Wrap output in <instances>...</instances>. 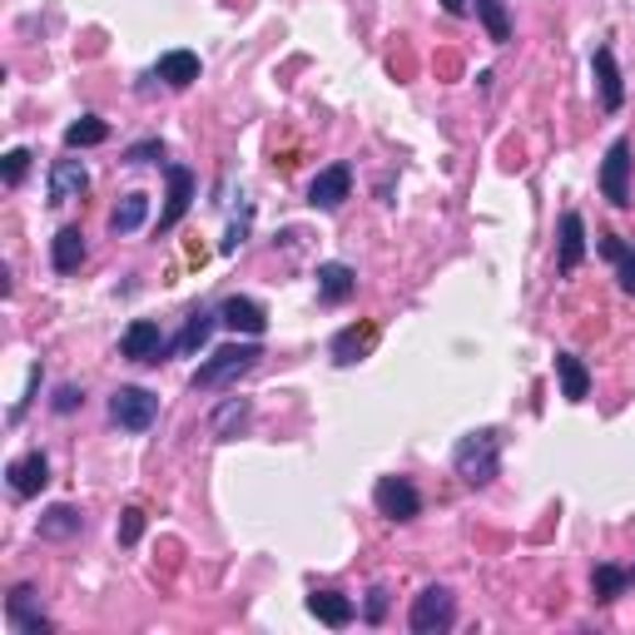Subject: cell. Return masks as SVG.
Here are the masks:
<instances>
[{
    "label": "cell",
    "instance_id": "6da1fadb",
    "mask_svg": "<svg viewBox=\"0 0 635 635\" xmlns=\"http://www.w3.org/2000/svg\"><path fill=\"white\" fill-rule=\"evenodd\" d=\"M452 472H457L467 487H491L501 472V432L477 428V432H467V438H457V447H452Z\"/></svg>",
    "mask_w": 635,
    "mask_h": 635
},
{
    "label": "cell",
    "instance_id": "7a4b0ae2",
    "mask_svg": "<svg viewBox=\"0 0 635 635\" xmlns=\"http://www.w3.org/2000/svg\"><path fill=\"white\" fill-rule=\"evenodd\" d=\"M259 358H263V348H259V343H229V348H219V353H208L204 363L194 367V377H189V387H194V393H214V387H234L243 373H253V367H259Z\"/></svg>",
    "mask_w": 635,
    "mask_h": 635
},
{
    "label": "cell",
    "instance_id": "3957f363",
    "mask_svg": "<svg viewBox=\"0 0 635 635\" xmlns=\"http://www.w3.org/2000/svg\"><path fill=\"white\" fill-rule=\"evenodd\" d=\"M407 625H412V635H442V631H452V625H457V596H452L447 586H422V591L412 596Z\"/></svg>",
    "mask_w": 635,
    "mask_h": 635
},
{
    "label": "cell",
    "instance_id": "277c9868",
    "mask_svg": "<svg viewBox=\"0 0 635 635\" xmlns=\"http://www.w3.org/2000/svg\"><path fill=\"white\" fill-rule=\"evenodd\" d=\"M169 353H174V338H165V328H159L155 318H135V324L125 328V338H120V358H125V363L159 367V363H169Z\"/></svg>",
    "mask_w": 635,
    "mask_h": 635
},
{
    "label": "cell",
    "instance_id": "5b68a950",
    "mask_svg": "<svg viewBox=\"0 0 635 635\" xmlns=\"http://www.w3.org/2000/svg\"><path fill=\"white\" fill-rule=\"evenodd\" d=\"M110 422L125 432H149L159 422V397L135 383L115 387V393H110Z\"/></svg>",
    "mask_w": 635,
    "mask_h": 635
},
{
    "label": "cell",
    "instance_id": "8992f818",
    "mask_svg": "<svg viewBox=\"0 0 635 635\" xmlns=\"http://www.w3.org/2000/svg\"><path fill=\"white\" fill-rule=\"evenodd\" d=\"M165 184H169V194H165V214H159V224H155L159 239H165V234H174L179 224H184L189 204H194V194H199V174H194L189 165H165Z\"/></svg>",
    "mask_w": 635,
    "mask_h": 635
},
{
    "label": "cell",
    "instance_id": "52a82bcc",
    "mask_svg": "<svg viewBox=\"0 0 635 635\" xmlns=\"http://www.w3.org/2000/svg\"><path fill=\"white\" fill-rule=\"evenodd\" d=\"M635 145L631 139H611V149H605L601 159V194L611 199L615 208H631V169H635Z\"/></svg>",
    "mask_w": 635,
    "mask_h": 635
},
{
    "label": "cell",
    "instance_id": "ba28073f",
    "mask_svg": "<svg viewBox=\"0 0 635 635\" xmlns=\"http://www.w3.org/2000/svg\"><path fill=\"white\" fill-rule=\"evenodd\" d=\"M5 625H11L15 635H50L55 621L41 611V591H35L31 581L11 586V596H5Z\"/></svg>",
    "mask_w": 635,
    "mask_h": 635
},
{
    "label": "cell",
    "instance_id": "9c48e42d",
    "mask_svg": "<svg viewBox=\"0 0 635 635\" xmlns=\"http://www.w3.org/2000/svg\"><path fill=\"white\" fill-rule=\"evenodd\" d=\"M373 507H377V517L397 521V526H407V521L422 517V497H417V487L407 477H377Z\"/></svg>",
    "mask_w": 635,
    "mask_h": 635
},
{
    "label": "cell",
    "instance_id": "30bf717a",
    "mask_svg": "<svg viewBox=\"0 0 635 635\" xmlns=\"http://www.w3.org/2000/svg\"><path fill=\"white\" fill-rule=\"evenodd\" d=\"M84 189H90V169L75 159V149L65 159H55L50 165V179H45V204L50 208H65L75 204V199H84Z\"/></svg>",
    "mask_w": 635,
    "mask_h": 635
},
{
    "label": "cell",
    "instance_id": "8fae6325",
    "mask_svg": "<svg viewBox=\"0 0 635 635\" xmlns=\"http://www.w3.org/2000/svg\"><path fill=\"white\" fill-rule=\"evenodd\" d=\"M353 194V165H328V169H318L313 174V184H308V204L313 208H324V214H333V208H343V199Z\"/></svg>",
    "mask_w": 635,
    "mask_h": 635
},
{
    "label": "cell",
    "instance_id": "7c38bea8",
    "mask_svg": "<svg viewBox=\"0 0 635 635\" xmlns=\"http://www.w3.org/2000/svg\"><path fill=\"white\" fill-rule=\"evenodd\" d=\"M591 75H596V90H601V110H605V115H621V104H625V80H621V65H615V50H611V45H596Z\"/></svg>",
    "mask_w": 635,
    "mask_h": 635
},
{
    "label": "cell",
    "instance_id": "4fadbf2b",
    "mask_svg": "<svg viewBox=\"0 0 635 635\" xmlns=\"http://www.w3.org/2000/svg\"><path fill=\"white\" fill-rule=\"evenodd\" d=\"M219 324L234 328V333H243V338H263V333H269V313H263L259 298H243V293H234V298L219 303Z\"/></svg>",
    "mask_w": 635,
    "mask_h": 635
},
{
    "label": "cell",
    "instance_id": "5bb4252c",
    "mask_svg": "<svg viewBox=\"0 0 635 635\" xmlns=\"http://www.w3.org/2000/svg\"><path fill=\"white\" fill-rule=\"evenodd\" d=\"M556 234H562V239H556V273L566 279V273H576L581 259H586V219L576 214V208H566L562 224H556Z\"/></svg>",
    "mask_w": 635,
    "mask_h": 635
},
{
    "label": "cell",
    "instance_id": "9a60e30c",
    "mask_svg": "<svg viewBox=\"0 0 635 635\" xmlns=\"http://www.w3.org/2000/svg\"><path fill=\"white\" fill-rule=\"evenodd\" d=\"M5 477H11L15 497L31 501V497H41L45 481H50V457H45V452H25V457H15L11 467H5Z\"/></svg>",
    "mask_w": 635,
    "mask_h": 635
},
{
    "label": "cell",
    "instance_id": "2e32d148",
    "mask_svg": "<svg viewBox=\"0 0 635 635\" xmlns=\"http://www.w3.org/2000/svg\"><path fill=\"white\" fill-rule=\"evenodd\" d=\"M84 253H90V243H84V229H80V224H65V229L50 239V269H55V273H80Z\"/></svg>",
    "mask_w": 635,
    "mask_h": 635
},
{
    "label": "cell",
    "instance_id": "e0dca14e",
    "mask_svg": "<svg viewBox=\"0 0 635 635\" xmlns=\"http://www.w3.org/2000/svg\"><path fill=\"white\" fill-rule=\"evenodd\" d=\"M249 417H253L249 397H224V402L214 407V417H208V432H214L219 442H234L243 428H249Z\"/></svg>",
    "mask_w": 635,
    "mask_h": 635
},
{
    "label": "cell",
    "instance_id": "ac0fdd59",
    "mask_svg": "<svg viewBox=\"0 0 635 635\" xmlns=\"http://www.w3.org/2000/svg\"><path fill=\"white\" fill-rule=\"evenodd\" d=\"M318 298L324 303H348L358 293V269H348V263H318Z\"/></svg>",
    "mask_w": 635,
    "mask_h": 635
},
{
    "label": "cell",
    "instance_id": "d6986e66",
    "mask_svg": "<svg viewBox=\"0 0 635 635\" xmlns=\"http://www.w3.org/2000/svg\"><path fill=\"white\" fill-rule=\"evenodd\" d=\"M308 615H318L324 625L343 631V625H353L358 605H353V596H343V591H313L308 596Z\"/></svg>",
    "mask_w": 635,
    "mask_h": 635
},
{
    "label": "cell",
    "instance_id": "ffe728a7",
    "mask_svg": "<svg viewBox=\"0 0 635 635\" xmlns=\"http://www.w3.org/2000/svg\"><path fill=\"white\" fill-rule=\"evenodd\" d=\"M214 328H219V313L194 308V313L184 318V328H179V338H174V353H179V358H194L199 348L214 338Z\"/></svg>",
    "mask_w": 635,
    "mask_h": 635
},
{
    "label": "cell",
    "instance_id": "44dd1931",
    "mask_svg": "<svg viewBox=\"0 0 635 635\" xmlns=\"http://www.w3.org/2000/svg\"><path fill=\"white\" fill-rule=\"evenodd\" d=\"M199 70H204V65H199L194 50H165L155 65V75L169 84V90H189V84L199 80Z\"/></svg>",
    "mask_w": 635,
    "mask_h": 635
},
{
    "label": "cell",
    "instance_id": "7402d4cb",
    "mask_svg": "<svg viewBox=\"0 0 635 635\" xmlns=\"http://www.w3.org/2000/svg\"><path fill=\"white\" fill-rule=\"evenodd\" d=\"M35 532H41V542H70V536L84 532V517L75 507H45Z\"/></svg>",
    "mask_w": 635,
    "mask_h": 635
},
{
    "label": "cell",
    "instance_id": "603a6c76",
    "mask_svg": "<svg viewBox=\"0 0 635 635\" xmlns=\"http://www.w3.org/2000/svg\"><path fill=\"white\" fill-rule=\"evenodd\" d=\"M149 219V194H125L115 208H110V234L115 239H129V234H139Z\"/></svg>",
    "mask_w": 635,
    "mask_h": 635
},
{
    "label": "cell",
    "instance_id": "cb8c5ba5",
    "mask_svg": "<svg viewBox=\"0 0 635 635\" xmlns=\"http://www.w3.org/2000/svg\"><path fill=\"white\" fill-rule=\"evenodd\" d=\"M556 377H562L566 402H586V397H591V367H586L576 353H556Z\"/></svg>",
    "mask_w": 635,
    "mask_h": 635
},
{
    "label": "cell",
    "instance_id": "d4e9b609",
    "mask_svg": "<svg viewBox=\"0 0 635 635\" xmlns=\"http://www.w3.org/2000/svg\"><path fill=\"white\" fill-rule=\"evenodd\" d=\"M373 338H377V328H367V324H363V328H358V324L343 328V333L333 338V363H338V367H353L358 358L373 348Z\"/></svg>",
    "mask_w": 635,
    "mask_h": 635
},
{
    "label": "cell",
    "instance_id": "484cf974",
    "mask_svg": "<svg viewBox=\"0 0 635 635\" xmlns=\"http://www.w3.org/2000/svg\"><path fill=\"white\" fill-rule=\"evenodd\" d=\"M110 139V125L100 115H80L70 129H65V149H94Z\"/></svg>",
    "mask_w": 635,
    "mask_h": 635
},
{
    "label": "cell",
    "instance_id": "4316f807",
    "mask_svg": "<svg viewBox=\"0 0 635 635\" xmlns=\"http://www.w3.org/2000/svg\"><path fill=\"white\" fill-rule=\"evenodd\" d=\"M477 21L487 25V41H491V45H507V41H511L507 0H477Z\"/></svg>",
    "mask_w": 635,
    "mask_h": 635
},
{
    "label": "cell",
    "instance_id": "83f0119b",
    "mask_svg": "<svg viewBox=\"0 0 635 635\" xmlns=\"http://www.w3.org/2000/svg\"><path fill=\"white\" fill-rule=\"evenodd\" d=\"M625 586H631V571H621V566H596L591 571V596L601 605H611L615 596H625Z\"/></svg>",
    "mask_w": 635,
    "mask_h": 635
},
{
    "label": "cell",
    "instance_id": "f1b7e54d",
    "mask_svg": "<svg viewBox=\"0 0 635 635\" xmlns=\"http://www.w3.org/2000/svg\"><path fill=\"white\" fill-rule=\"evenodd\" d=\"M249 229H253V204L243 199V204H239V219H234L229 234H224V253H239L243 239H249Z\"/></svg>",
    "mask_w": 635,
    "mask_h": 635
},
{
    "label": "cell",
    "instance_id": "f546056e",
    "mask_svg": "<svg viewBox=\"0 0 635 635\" xmlns=\"http://www.w3.org/2000/svg\"><path fill=\"white\" fill-rule=\"evenodd\" d=\"M120 546H139V536H145V511L139 507H125L120 511Z\"/></svg>",
    "mask_w": 635,
    "mask_h": 635
},
{
    "label": "cell",
    "instance_id": "4dcf8cb0",
    "mask_svg": "<svg viewBox=\"0 0 635 635\" xmlns=\"http://www.w3.org/2000/svg\"><path fill=\"white\" fill-rule=\"evenodd\" d=\"M165 159V139H139L125 149V165H159Z\"/></svg>",
    "mask_w": 635,
    "mask_h": 635
},
{
    "label": "cell",
    "instance_id": "1f68e13d",
    "mask_svg": "<svg viewBox=\"0 0 635 635\" xmlns=\"http://www.w3.org/2000/svg\"><path fill=\"white\" fill-rule=\"evenodd\" d=\"M25 169H31V149H11V155H5V165H0V174H5V184H21L25 179Z\"/></svg>",
    "mask_w": 635,
    "mask_h": 635
},
{
    "label": "cell",
    "instance_id": "d6a6232c",
    "mask_svg": "<svg viewBox=\"0 0 635 635\" xmlns=\"http://www.w3.org/2000/svg\"><path fill=\"white\" fill-rule=\"evenodd\" d=\"M35 393H41V363H31V377H25V397L11 407V412H5V422H11V428L25 417V407H31V397H35Z\"/></svg>",
    "mask_w": 635,
    "mask_h": 635
},
{
    "label": "cell",
    "instance_id": "836d02e7",
    "mask_svg": "<svg viewBox=\"0 0 635 635\" xmlns=\"http://www.w3.org/2000/svg\"><path fill=\"white\" fill-rule=\"evenodd\" d=\"M80 402H84V393H80V387H75V383H65L60 393H55V402H50V407H55V412H60V417H70Z\"/></svg>",
    "mask_w": 635,
    "mask_h": 635
},
{
    "label": "cell",
    "instance_id": "e575fe53",
    "mask_svg": "<svg viewBox=\"0 0 635 635\" xmlns=\"http://www.w3.org/2000/svg\"><path fill=\"white\" fill-rule=\"evenodd\" d=\"M363 615H367V621H383V615H387V591H383V586H373V591H367V605H363Z\"/></svg>",
    "mask_w": 635,
    "mask_h": 635
},
{
    "label": "cell",
    "instance_id": "d590c367",
    "mask_svg": "<svg viewBox=\"0 0 635 635\" xmlns=\"http://www.w3.org/2000/svg\"><path fill=\"white\" fill-rule=\"evenodd\" d=\"M601 253H605V259H611V263H621L625 253H631V243H625L621 234H601Z\"/></svg>",
    "mask_w": 635,
    "mask_h": 635
},
{
    "label": "cell",
    "instance_id": "8d00e7d4",
    "mask_svg": "<svg viewBox=\"0 0 635 635\" xmlns=\"http://www.w3.org/2000/svg\"><path fill=\"white\" fill-rule=\"evenodd\" d=\"M615 279H621V288H625V293H635V249L625 253L621 263H615Z\"/></svg>",
    "mask_w": 635,
    "mask_h": 635
},
{
    "label": "cell",
    "instance_id": "74e56055",
    "mask_svg": "<svg viewBox=\"0 0 635 635\" xmlns=\"http://www.w3.org/2000/svg\"><path fill=\"white\" fill-rule=\"evenodd\" d=\"M467 5H472V0H442V11H447V15H467Z\"/></svg>",
    "mask_w": 635,
    "mask_h": 635
},
{
    "label": "cell",
    "instance_id": "f35d334b",
    "mask_svg": "<svg viewBox=\"0 0 635 635\" xmlns=\"http://www.w3.org/2000/svg\"><path fill=\"white\" fill-rule=\"evenodd\" d=\"M631 581H635V571H631Z\"/></svg>",
    "mask_w": 635,
    "mask_h": 635
}]
</instances>
